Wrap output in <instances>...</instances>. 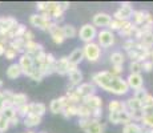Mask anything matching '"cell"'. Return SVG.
I'll list each match as a JSON object with an SVG mask.
<instances>
[{
    "label": "cell",
    "mask_w": 153,
    "mask_h": 133,
    "mask_svg": "<svg viewBox=\"0 0 153 133\" xmlns=\"http://www.w3.org/2000/svg\"><path fill=\"white\" fill-rule=\"evenodd\" d=\"M132 16H133V20H134L133 24L136 27H141L148 22V19L151 17V13H149L148 11L139 10V11H133V15H132Z\"/></svg>",
    "instance_id": "obj_20"
},
{
    "label": "cell",
    "mask_w": 153,
    "mask_h": 133,
    "mask_svg": "<svg viewBox=\"0 0 153 133\" xmlns=\"http://www.w3.org/2000/svg\"><path fill=\"white\" fill-rule=\"evenodd\" d=\"M3 88V80H0V89Z\"/></svg>",
    "instance_id": "obj_57"
},
{
    "label": "cell",
    "mask_w": 153,
    "mask_h": 133,
    "mask_svg": "<svg viewBox=\"0 0 153 133\" xmlns=\"http://www.w3.org/2000/svg\"><path fill=\"white\" fill-rule=\"evenodd\" d=\"M96 37L99 40V47H102V48H108L114 44V35L109 29H101Z\"/></svg>",
    "instance_id": "obj_6"
},
{
    "label": "cell",
    "mask_w": 153,
    "mask_h": 133,
    "mask_svg": "<svg viewBox=\"0 0 153 133\" xmlns=\"http://www.w3.org/2000/svg\"><path fill=\"white\" fill-rule=\"evenodd\" d=\"M29 23H31V25H33L35 28L40 29V31H48L49 24H51V22H48L47 19H44L42 13L31 15V16H29Z\"/></svg>",
    "instance_id": "obj_8"
},
{
    "label": "cell",
    "mask_w": 153,
    "mask_h": 133,
    "mask_svg": "<svg viewBox=\"0 0 153 133\" xmlns=\"http://www.w3.org/2000/svg\"><path fill=\"white\" fill-rule=\"evenodd\" d=\"M3 108H4V97H3V93L0 91V112L3 111Z\"/></svg>",
    "instance_id": "obj_53"
},
{
    "label": "cell",
    "mask_w": 153,
    "mask_h": 133,
    "mask_svg": "<svg viewBox=\"0 0 153 133\" xmlns=\"http://www.w3.org/2000/svg\"><path fill=\"white\" fill-rule=\"evenodd\" d=\"M76 93L81 97V99H85V97L93 96L96 92V85L93 82H81L79 87L75 88Z\"/></svg>",
    "instance_id": "obj_10"
},
{
    "label": "cell",
    "mask_w": 153,
    "mask_h": 133,
    "mask_svg": "<svg viewBox=\"0 0 153 133\" xmlns=\"http://www.w3.org/2000/svg\"><path fill=\"white\" fill-rule=\"evenodd\" d=\"M68 71H69V63L65 56L60 57V59H56L55 73H59L60 76H65V75H68Z\"/></svg>",
    "instance_id": "obj_18"
},
{
    "label": "cell",
    "mask_w": 153,
    "mask_h": 133,
    "mask_svg": "<svg viewBox=\"0 0 153 133\" xmlns=\"http://www.w3.org/2000/svg\"><path fill=\"white\" fill-rule=\"evenodd\" d=\"M43 45L40 43H36V41H27L24 45V53H27V55L32 56V57H35L36 55H39L40 52H43Z\"/></svg>",
    "instance_id": "obj_19"
},
{
    "label": "cell",
    "mask_w": 153,
    "mask_h": 133,
    "mask_svg": "<svg viewBox=\"0 0 153 133\" xmlns=\"http://www.w3.org/2000/svg\"><path fill=\"white\" fill-rule=\"evenodd\" d=\"M143 133H153V128H146V129H144Z\"/></svg>",
    "instance_id": "obj_55"
},
{
    "label": "cell",
    "mask_w": 153,
    "mask_h": 133,
    "mask_svg": "<svg viewBox=\"0 0 153 133\" xmlns=\"http://www.w3.org/2000/svg\"><path fill=\"white\" fill-rule=\"evenodd\" d=\"M5 52V45H3V44H0V56H3Z\"/></svg>",
    "instance_id": "obj_54"
},
{
    "label": "cell",
    "mask_w": 153,
    "mask_h": 133,
    "mask_svg": "<svg viewBox=\"0 0 153 133\" xmlns=\"http://www.w3.org/2000/svg\"><path fill=\"white\" fill-rule=\"evenodd\" d=\"M55 63H56V59L52 53H47L45 56V60L44 63L40 65L39 71L42 72L43 76H49L52 73H55Z\"/></svg>",
    "instance_id": "obj_7"
},
{
    "label": "cell",
    "mask_w": 153,
    "mask_h": 133,
    "mask_svg": "<svg viewBox=\"0 0 153 133\" xmlns=\"http://www.w3.org/2000/svg\"><path fill=\"white\" fill-rule=\"evenodd\" d=\"M27 31V27H25L24 24H17L16 28H15L13 31V39H19V37H22L23 35H24V32Z\"/></svg>",
    "instance_id": "obj_37"
},
{
    "label": "cell",
    "mask_w": 153,
    "mask_h": 133,
    "mask_svg": "<svg viewBox=\"0 0 153 133\" xmlns=\"http://www.w3.org/2000/svg\"><path fill=\"white\" fill-rule=\"evenodd\" d=\"M17 55H19V53L15 51L13 48H11L10 45L5 47L4 56H5V59H7V60H13V59H16V56H17Z\"/></svg>",
    "instance_id": "obj_39"
},
{
    "label": "cell",
    "mask_w": 153,
    "mask_h": 133,
    "mask_svg": "<svg viewBox=\"0 0 153 133\" xmlns=\"http://www.w3.org/2000/svg\"><path fill=\"white\" fill-rule=\"evenodd\" d=\"M137 27L131 22V20H126V22H123V25L119 31V35L121 37H126V39H132V36L134 35Z\"/></svg>",
    "instance_id": "obj_13"
},
{
    "label": "cell",
    "mask_w": 153,
    "mask_h": 133,
    "mask_svg": "<svg viewBox=\"0 0 153 133\" xmlns=\"http://www.w3.org/2000/svg\"><path fill=\"white\" fill-rule=\"evenodd\" d=\"M40 133H45V132H40Z\"/></svg>",
    "instance_id": "obj_60"
},
{
    "label": "cell",
    "mask_w": 153,
    "mask_h": 133,
    "mask_svg": "<svg viewBox=\"0 0 153 133\" xmlns=\"http://www.w3.org/2000/svg\"><path fill=\"white\" fill-rule=\"evenodd\" d=\"M149 60L153 63V47H152V49H151V53H149Z\"/></svg>",
    "instance_id": "obj_56"
},
{
    "label": "cell",
    "mask_w": 153,
    "mask_h": 133,
    "mask_svg": "<svg viewBox=\"0 0 153 133\" xmlns=\"http://www.w3.org/2000/svg\"><path fill=\"white\" fill-rule=\"evenodd\" d=\"M132 15H133V8H132L131 3H121L120 8L114 12L113 17L114 20H119V22H126L132 17Z\"/></svg>",
    "instance_id": "obj_4"
},
{
    "label": "cell",
    "mask_w": 153,
    "mask_h": 133,
    "mask_svg": "<svg viewBox=\"0 0 153 133\" xmlns=\"http://www.w3.org/2000/svg\"><path fill=\"white\" fill-rule=\"evenodd\" d=\"M16 109V114H17V117H27L28 114H29V103H27V104H24V105H22V106H17V108H15Z\"/></svg>",
    "instance_id": "obj_36"
},
{
    "label": "cell",
    "mask_w": 153,
    "mask_h": 133,
    "mask_svg": "<svg viewBox=\"0 0 153 133\" xmlns=\"http://www.w3.org/2000/svg\"><path fill=\"white\" fill-rule=\"evenodd\" d=\"M28 103V97L27 94L24 93H13L12 97V106L13 108H17V106H22Z\"/></svg>",
    "instance_id": "obj_30"
},
{
    "label": "cell",
    "mask_w": 153,
    "mask_h": 133,
    "mask_svg": "<svg viewBox=\"0 0 153 133\" xmlns=\"http://www.w3.org/2000/svg\"><path fill=\"white\" fill-rule=\"evenodd\" d=\"M8 128H10V121L0 114V133L7 132Z\"/></svg>",
    "instance_id": "obj_41"
},
{
    "label": "cell",
    "mask_w": 153,
    "mask_h": 133,
    "mask_svg": "<svg viewBox=\"0 0 153 133\" xmlns=\"http://www.w3.org/2000/svg\"><path fill=\"white\" fill-rule=\"evenodd\" d=\"M25 133H35V132H32V131H28V132H25Z\"/></svg>",
    "instance_id": "obj_58"
},
{
    "label": "cell",
    "mask_w": 153,
    "mask_h": 133,
    "mask_svg": "<svg viewBox=\"0 0 153 133\" xmlns=\"http://www.w3.org/2000/svg\"><path fill=\"white\" fill-rule=\"evenodd\" d=\"M108 72H109L111 75L120 77V75H121V73L124 72V68H123V67H112V69H111V71H108Z\"/></svg>",
    "instance_id": "obj_48"
},
{
    "label": "cell",
    "mask_w": 153,
    "mask_h": 133,
    "mask_svg": "<svg viewBox=\"0 0 153 133\" xmlns=\"http://www.w3.org/2000/svg\"><path fill=\"white\" fill-rule=\"evenodd\" d=\"M91 113H92V111L87 105H84V104L77 105V116L80 119H91Z\"/></svg>",
    "instance_id": "obj_33"
},
{
    "label": "cell",
    "mask_w": 153,
    "mask_h": 133,
    "mask_svg": "<svg viewBox=\"0 0 153 133\" xmlns=\"http://www.w3.org/2000/svg\"><path fill=\"white\" fill-rule=\"evenodd\" d=\"M19 24L15 17H11V16H4V17H0V33L1 35H5Z\"/></svg>",
    "instance_id": "obj_12"
},
{
    "label": "cell",
    "mask_w": 153,
    "mask_h": 133,
    "mask_svg": "<svg viewBox=\"0 0 153 133\" xmlns=\"http://www.w3.org/2000/svg\"><path fill=\"white\" fill-rule=\"evenodd\" d=\"M17 124H19V117L15 116L13 119L10 120V126H17Z\"/></svg>",
    "instance_id": "obj_52"
},
{
    "label": "cell",
    "mask_w": 153,
    "mask_h": 133,
    "mask_svg": "<svg viewBox=\"0 0 153 133\" xmlns=\"http://www.w3.org/2000/svg\"><path fill=\"white\" fill-rule=\"evenodd\" d=\"M29 77L33 80V81H37V82H39V81H42V80H43L44 76L42 75V72H40L37 68H35V69L32 71V73H31V76H29Z\"/></svg>",
    "instance_id": "obj_46"
},
{
    "label": "cell",
    "mask_w": 153,
    "mask_h": 133,
    "mask_svg": "<svg viewBox=\"0 0 153 133\" xmlns=\"http://www.w3.org/2000/svg\"><path fill=\"white\" fill-rule=\"evenodd\" d=\"M61 114H63L65 119H72V117L77 116V105L73 104H67L61 111Z\"/></svg>",
    "instance_id": "obj_29"
},
{
    "label": "cell",
    "mask_w": 153,
    "mask_h": 133,
    "mask_svg": "<svg viewBox=\"0 0 153 133\" xmlns=\"http://www.w3.org/2000/svg\"><path fill=\"white\" fill-rule=\"evenodd\" d=\"M47 7H48V1H39V3H36V8L42 13L47 11Z\"/></svg>",
    "instance_id": "obj_50"
},
{
    "label": "cell",
    "mask_w": 153,
    "mask_h": 133,
    "mask_svg": "<svg viewBox=\"0 0 153 133\" xmlns=\"http://www.w3.org/2000/svg\"><path fill=\"white\" fill-rule=\"evenodd\" d=\"M121 25H123V22H119V20L112 19V22H111V24L108 25V28H109L111 32H113V31H117V32H119L120 28H121Z\"/></svg>",
    "instance_id": "obj_44"
},
{
    "label": "cell",
    "mask_w": 153,
    "mask_h": 133,
    "mask_svg": "<svg viewBox=\"0 0 153 133\" xmlns=\"http://www.w3.org/2000/svg\"><path fill=\"white\" fill-rule=\"evenodd\" d=\"M67 104H69V103H68V100H67L65 96H61V97H59V99H53L51 101V104H49V111H51L53 114L61 113L63 108Z\"/></svg>",
    "instance_id": "obj_15"
},
{
    "label": "cell",
    "mask_w": 153,
    "mask_h": 133,
    "mask_svg": "<svg viewBox=\"0 0 153 133\" xmlns=\"http://www.w3.org/2000/svg\"><path fill=\"white\" fill-rule=\"evenodd\" d=\"M68 59V63L71 64L72 67H77L81 61L84 60V53H83V48H76L73 49L72 53L69 55Z\"/></svg>",
    "instance_id": "obj_21"
},
{
    "label": "cell",
    "mask_w": 153,
    "mask_h": 133,
    "mask_svg": "<svg viewBox=\"0 0 153 133\" xmlns=\"http://www.w3.org/2000/svg\"><path fill=\"white\" fill-rule=\"evenodd\" d=\"M81 104L87 105L91 111H95V109H101L102 108V99L97 94H93V96H89V97H85L83 99Z\"/></svg>",
    "instance_id": "obj_14"
},
{
    "label": "cell",
    "mask_w": 153,
    "mask_h": 133,
    "mask_svg": "<svg viewBox=\"0 0 153 133\" xmlns=\"http://www.w3.org/2000/svg\"><path fill=\"white\" fill-rule=\"evenodd\" d=\"M69 3L68 1H63V3H60V8H61V11H63V12H65L67 10H68L69 8Z\"/></svg>",
    "instance_id": "obj_51"
},
{
    "label": "cell",
    "mask_w": 153,
    "mask_h": 133,
    "mask_svg": "<svg viewBox=\"0 0 153 133\" xmlns=\"http://www.w3.org/2000/svg\"><path fill=\"white\" fill-rule=\"evenodd\" d=\"M129 117H131V121H141L143 119V109L140 111H128Z\"/></svg>",
    "instance_id": "obj_40"
},
{
    "label": "cell",
    "mask_w": 153,
    "mask_h": 133,
    "mask_svg": "<svg viewBox=\"0 0 153 133\" xmlns=\"http://www.w3.org/2000/svg\"><path fill=\"white\" fill-rule=\"evenodd\" d=\"M22 39L27 43V41H33V33H32V31H29V29H27V31L24 32V35L22 36Z\"/></svg>",
    "instance_id": "obj_49"
},
{
    "label": "cell",
    "mask_w": 153,
    "mask_h": 133,
    "mask_svg": "<svg viewBox=\"0 0 153 133\" xmlns=\"http://www.w3.org/2000/svg\"><path fill=\"white\" fill-rule=\"evenodd\" d=\"M96 36H97V31H96V27L93 24H84L79 31V37L85 44L92 43Z\"/></svg>",
    "instance_id": "obj_3"
},
{
    "label": "cell",
    "mask_w": 153,
    "mask_h": 133,
    "mask_svg": "<svg viewBox=\"0 0 153 133\" xmlns=\"http://www.w3.org/2000/svg\"><path fill=\"white\" fill-rule=\"evenodd\" d=\"M112 67H123L125 61V55L123 52H113L109 57Z\"/></svg>",
    "instance_id": "obj_25"
},
{
    "label": "cell",
    "mask_w": 153,
    "mask_h": 133,
    "mask_svg": "<svg viewBox=\"0 0 153 133\" xmlns=\"http://www.w3.org/2000/svg\"><path fill=\"white\" fill-rule=\"evenodd\" d=\"M48 32H49V35H51L52 40H53V43H56V44H63L64 43L65 37H64V33H63V27H60L59 24H56V23L51 22Z\"/></svg>",
    "instance_id": "obj_9"
},
{
    "label": "cell",
    "mask_w": 153,
    "mask_h": 133,
    "mask_svg": "<svg viewBox=\"0 0 153 133\" xmlns=\"http://www.w3.org/2000/svg\"><path fill=\"white\" fill-rule=\"evenodd\" d=\"M20 76H22V69H20V67L17 63H12L7 68V77L8 79L16 80L17 77H20Z\"/></svg>",
    "instance_id": "obj_26"
},
{
    "label": "cell",
    "mask_w": 153,
    "mask_h": 133,
    "mask_svg": "<svg viewBox=\"0 0 153 133\" xmlns=\"http://www.w3.org/2000/svg\"><path fill=\"white\" fill-rule=\"evenodd\" d=\"M92 22H93V25L95 27H108L112 22V16L109 13L99 12L93 16Z\"/></svg>",
    "instance_id": "obj_17"
},
{
    "label": "cell",
    "mask_w": 153,
    "mask_h": 133,
    "mask_svg": "<svg viewBox=\"0 0 153 133\" xmlns=\"http://www.w3.org/2000/svg\"><path fill=\"white\" fill-rule=\"evenodd\" d=\"M104 131H105V124H100V121L92 119H91L89 124L84 129L85 133H104Z\"/></svg>",
    "instance_id": "obj_23"
},
{
    "label": "cell",
    "mask_w": 153,
    "mask_h": 133,
    "mask_svg": "<svg viewBox=\"0 0 153 133\" xmlns=\"http://www.w3.org/2000/svg\"><path fill=\"white\" fill-rule=\"evenodd\" d=\"M19 67L22 69V75H25V76H31L32 71L35 69V65H33V59L32 56L27 55V53H23L19 59Z\"/></svg>",
    "instance_id": "obj_5"
},
{
    "label": "cell",
    "mask_w": 153,
    "mask_h": 133,
    "mask_svg": "<svg viewBox=\"0 0 153 133\" xmlns=\"http://www.w3.org/2000/svg\"><path fill=\"white\" fill-rule=\"evenodd\" d=\"M141 69H143V72H146V73L152 72V71H153V63L151 60L143 61V63H141Z\"/></svg>",
    "instance_id": "obj_45"
},
{
    "label": "cell",
    "mask_w": 153,
    "mask_h": 133,
    "mask_svg": "<svg viewBox=\"0 0 153 133\" xmlns=\"http://www.w3.org/2000/svg\"><path fill=\"white\" fill-rule=\"evenodd\" d=\"M63 33L65 39H73V37L77 35V31L72 24H65L63 25Z\"/></svg>",
    "instance_id": "obj_34"
},
{
    "label": "cell",
    "mask_w": 153,
    "mask_h": 133,
    "mask_svg": "<svg viewBox=\"0 0 153 133\" xmlns=\"http://www.w3.org/2000/svg\"><path fill=\"white\" fill-rule=\"evenodd\" d=\"M134 45H136V40L134 39H126L124 41V44H123V48H124L126 52H129L134 48Z\"/></svg>",
    "instance_id": "obj_43"
},
{
    "label": "cell",
    "mask_w": 153,
    "mask_h": 133,
    "mask_svg": "<svg viewBox=\"0 0 153 133\" xmlns=\"http://www.w3.org/2000/svg\"><path fill=\"white\" fill-rule=\"evenodd\" d=\"M24 125L27 128H35V126L40 125L42 124V117L35 116V114H28L27 117H24Z\"/></svg>",
    "instance_id": "obj_27"
},
{
    "label": "cell",
    "mask_w": 153,
    "mask_h": 133,
    "mask_svg": "<svg viewBox=\"0 0 153 133\" xmlns=\"http://www.w3.org/2000/svg\"><path fill=\"white\" fill-rule=\"evenodd\" d=\"M148 94V92H146V89L145 88H140V89H137V91H134V99L136 100H139V101L141 103L144 100V97Z\"/></svg>",
    "instance_id": "obj_42"
},
{
    "label": "cell",
    "mask_w": 153,
    "mask_h": 133,
    "mask_svg": "<svg viewBox=\"0 0 153 133\" xmlns=\"http://www.w3.org/2000/svg\"><path fill=\"white\" fill-rule=\"evenodd\" d=\"M47 112V106L43 103H29V114L43 117Z\"/></svg>",
    "instance_id": "obj_24"
},
{
    "label": "cell",
    "mask_w": 153,
    "mask_h": 133,
    "mask_svg": "<svg viewBox=\"0 0 153 133\" xmlns=\"http://www.w3.org/2000/svg\"><path fill=\"white\" fill-rule=\"evenodd\" d=\"M68 76H69V81H71V87L76 88L83 82V73H81V71L77 67H72L69 64Z\"/></svg>",
    "instance_id": "obj_11"
},
{
    "label": "cell",
    "mask_w": 153,
    "mask_h": 133,
    "mask_svg": "<svg viewBox=\"0 0 153 133\" xmlns=\"http://www.w3.org/2000/svg\"><path fill=\"white\" fill-rule=\"evenodd\" d=\"M141 104H143V108H146V106H152V105H153V96L148 93L145 97H144L143 101H141Z\"/></svg>",
    "instance_id": "obj_47"
},
{
    "label": "cell",
    "mask_w": 153,
    "mask_h": 133,
    "mask_svg": "<svg viewBox=\"0 0 153 133\" xmlns=\"http://www.w3.org/2000/svg\"><path fill=\"white\" fill-rule=\"evenodd\" d=\"M141 123L146 128H153V105L143 108V119H141Z\"/></svg>",
    "instance_id": "obj_22"
},
{
    "label": "cell",
    "mask_w": 153,
    "mask_h": 133,
    "mask_svg": "<svg viewBox=\"0 0 153 133\" xmlns=\"http://www.w3.org/2000/svg\"><path fill=\"white\" fill-rule=\"evenodd\" d=\"M126 84H128L129 89H140L143 88V84H144V80H143V76L141 75H136V73H129V76L126 77Z\"/></svg>",
    "instance_id": "obj_16"
},
{
    "label": "cell",
    "mask_w": 153,
    "mask_h": 133,
    "mask_svg": "<svg viewBox=\"0 0 153 133\" xmlns=\"http://www.w3.org/2000/svg\"><path fill=\"white\" fill-rule=\"evenodd\" d=\"M152 27H153V19H152Z\"/></svg>",
    "instance_id": "obj_59"
},
{
    "label": "cell",
    "mask_w": 153,
    "mask_h": 133,
    "mask_svg": "<svg viewBox=\"0 0 153 133\" xmlns=\"http://www.w3.org/2000/svg\"><path fill=\"white\" fill-rule=\"evenodd\" d=\"M144 128L141 125L136 123H129L124 125V129H123V133H143Z\"/></svg>",
    "instance_id": "obj_31"
},
{
    "label": "cell",
    "mask_w": 153,
    "mask_h": 133,
    "mask_svg": "<svg viewBox=\"0 0 153 133\" xmlns=\"http://www.w3.org/2000/svg\"><path fill=\"white\" fill-rule=\"evenodd\" d=\"M108 109L109 112H124V111H128L126 109V105L124 101H119V100H112L108 104Z\"/></svg>",
    "instance_id": "obj_28"
},
{
    "label": "cell",
    "mask_w": 153,
    "mask_h": 133,
    "mask_svg": "<svg viewBox=\"0 0 153 133\" xmlns=\"http://www.w3.org/2000/svg\"><path fill=\"white\" fill-rule=\"evenodd\" d=\"M92 82L99 88L107 91L108 93H113L116 96H124L129 92V87L123 77L111 75L108 71L96 72L92 75Z\"/></svg>",
    "instance_id": "obj_1"
},
{
    "label": "cell",
    "mask_w": 153,
    "mask_h": 133,
    "mask_svg": "<svg viewBox=\"0 0 153 133\" xmlns=\"http://www.w3.org/2000/svg\"><path fill=\"white\" fill-rule=\"evenodd\" d=\"M83 53H84V59H87L89 63H96L99 61L100 56H101V48L99 47L97 43H88L84 45L83 48Z\"/></svg>",
    "instance_id": "obj_2"
},
{
    "label": "cell",
    "mask_w": 153,
    "mask_h": 133,
    "mask_svg": "<svg viewBox=\"0 0 153 133\" xmlns=\"http://www.w3.org/2000/svg\"><path fill=\"white\" fill-rule=\"evenodd\" d=\"M125 105L128 111H140V109H143V104H141L139 100L134 99V97H131V99L126 100Z\"/></svg>",
    "instance_id": "obj_32"
},
{
    "label": "cell",
    "mask_w": 153,
    "mask_h": 133,
    "mask_svg": "<svg viewBox=\"0 0 153 133\" xmlns=\"http://www.w3.org/2000/svg\"><path fill=\"white\" fill-rule=\"evenodd\" d=\"M0 114H1L3 117H5L8 121L11 119H13L15 116H17L16 114V109L13 108V106H7V108H3V111L0 112Z\"/></svg>",
    "instance_id": "obj_35"
},
{
    "label": "cell",
    "mask_w": 153,
    "mask_h": 133,
    "mask_svg": "<svg viewBox=\"0 0 153 133\" xmlns=\"http://www.w3.org/2000/svg\"><path fill=\"white\" fill-rule=\"evenodd\" d=\"M129 71H131V73L141 75V72H143V69H141V63H137V61H131V64H129Z\"/></svg>",
    "instance_id": "obj_38"
}]
</instances>
